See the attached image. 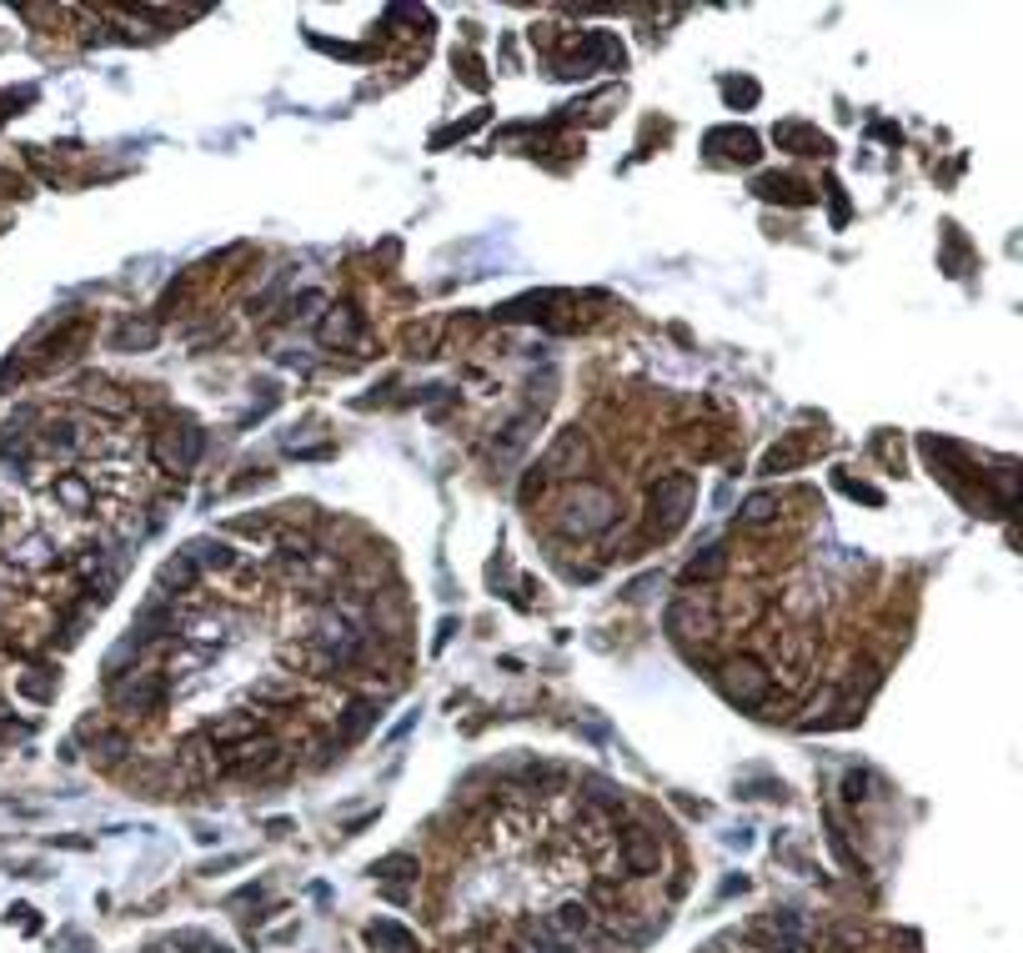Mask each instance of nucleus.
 <instances>
[{"instance_id": "obj_1", "label": "nucleus", "mask_w": 1023, "mask_h": 953, "mask_svg": "<svg viewBox=\"0 0 1023 953\" xmlns=\"http://www.w3.org/2000/svg\"><path fill=\"white\" fill-rule=\"evenodd\" d=\"M622 522V512H617V497L602 487V482H567L562 487V497H557V527H562V537H577V542H587V537H602L607 527H617Z\"/></svg>"}, {"instance_id": "obj_2", "label": "nucleus", "mask_w": 1023, "mask_h": 953, "mask_svg": "<svg viewBox=\"0 0 1023 953\" xmlns=\"http://www.w3.org/2000/svg\"><path fill=\"white\" fill-rule=\"evenodd\" d=\"M693 497H698V487H693V477L688 472H667V477H657L652 487H647V507H652V537H672L682 522H688V512H693Z\"/></svg>"}, {"instance_id": "obj_3", "label": "nucleus", "mask_w": 1023, "mask_h": 953, "mask_svg": "<svg viewBox=\"0 0 1023 953\" xmlns=\"http://www.w3.org/2000/svg\"><path fill=\"white\" fill-rule=\"evenodd\" d=\"M718 688H723L728 703L758 708V703L768 698V688H773V668H768L758 653H733V658L718 668Z\"/></svg>"}, {"instance_id": "obj_4", "label": "nucleus", "mask_w": 1023, "mask_h": 953, "mask_svg": "<svg viewBox=\"0 0 1023 953\" xmlns=\"http://www.w3.org/2000/svg\"><path fill=\"white\" fill-rule=\"evenodd\" d=\"M201 452H206V432L191 422V417H171V427H161L156 432V462L171 472V477H186L196 462H201Z\"/></svg>"}, {"instance_id": "obj_5", "label": "nucleus", "mask_w": 1023, "mask_h": 953, "mask_svg": "<svg viewBox=\"0 0 1023 953\" xmlns=\"http://www.w3.org/2000/svg\"><path fill=\"white\" fill-rule=\"evenodd\" d=\"M166 693H171V683H166V673H156V668H131V673H121V678L111 683L116 713H131V718L156 713V708L166 703Z\"/></svg>"}, {"instance_id": "obj_6", "label": "nucleus", "mask_w": 1023, "mask_h": 953, "mask_svg": "<svg viewBox=\"0 0 1023 953\" xmlns=\"http://www.w3.org/2000/svg\"><path fill=\"white\" fill-rule=\"evenodd\" d=\"M808 933H813V923H808V913H793V908H778V913H768V918H753L748 923V943H758L763 953H803V943H808Z\"/></svg>"}, {"instance_id": "obj_7", "label": "nucleus", "mask_w": 1023, "mask_h": 953, "mask_svg": "<svg viewBox=\"0 0 1023 953\" xmlns=\"http://www.w3.org/2000/svg\"><path fill=\"white\" fill-rule=\"evenodd\" d=\"M612 848H617L622 878H657L667 868V843L657 833H647V828H622L612 838Z\"/></svg>"}, {"instance_id": "obj_8", "label": "nucleus", "mask_w": 1023, "mask_h": 953, "mask_svg": "<svg viewBox=\"0 0 1023 953\" xmlns=\"http://www.w3.org/2000/svg\"><path fill=\"white\" fill-rule=\"evenodd\" d=\"M718 627H723L718 602L703 597V592H688L682 602L667 607V632L677 643H708V638H718Z\"/></svg>"}, {"instance_id": "obj_9", "label": "nucleus", "mask_w": 1023, "mask_h": 953, "mask_svg": "<svg viewBox=\"0 0 1023 953\" xmlns=\"http://www.w3.org/2000/svg\"><path fill=\"white\" fill-rule=\"evenodd\" d=\"M542 467H547V477L582 482V472L592 467V437H587L582 427L557 432V437H552V447H547V457H542Z\"/></svg>"}, {"instance_id": "obj_10", "label": "nucleus", "mask_w": 1023, "mask_h": 953, "mask_svg": "<svg viewBox=\"0 0 1023 953\" xmlns=\"http://www.w3.org/2000/svg\"><path fill=\"white\" fill-rule=\"evenodd\" d=\"M91 337V316H71L66 327H56L46 342H41V357H36V372H61Z\"/></svg>"}, {"instance_id": "obj_11", "label": "nucleus", "mask_w": 1023, "mask_h": 953, "mask_svg": "<svg viewBox=\"0 0 1023 953\" xmlns=\"http://www.w3.org/2000/svg\"><path fill=\"white\" fill-rule=\"evenodd\" d=\"M321 347H362V311L352 301H341L321 316Z\"/></svg>"}, {"instance_id": "obj_12", "label": "nucleus", "mask_w": 1023, "mask_h": 953, "mask_svg": "<svg viewBox=\"0 0 1023 953\" xmlns=\"http://www.w3.org/2000/svg\"><path fill=\"white\" fill-rule=\"evenodd\" d=\"M201 582V567H196V557L191 552H171L166 562H161V572H156V592L171 602V597H181V592H191Z\"/></svg>"}, {"instance_id": "obj_13", "label": "nucleus", "mask_w": 1023, "mask_h": 953, "mask_svg": "<svg viewBox=\"0 0 1023 953\" xmlns=\"http://www.w3.org/2000/svg\"><path fill=\"white\" fill-rule=\"evenodd\" d=\"M753 191H758V201H773V206H808V201H813V191H808L803 181L783 176V171H763V176L753 181Z\"/></svg>"}, {"instance_id": "obj_14", "label": "nucleus", "mask_w": 1023, "mask_h": 953, "mask_svg": "<svg viewBox=\"0 0 1023 953\" xmlns=\"http://www.w3.org/2000/svg\"><path fill=\"white\" fill-rule=\"evenodd\" d=\"M808 457H813V442H808L803 432H788V437H778V442L763 452V472H768V477H778V472L803 467Z\"/></svg>"}, {"instance_id": "obj_15", "label": "nucleus", "mask_w": 1023, "mask_h": 953, "mask_svg": "<svg viewBox=\"0 0 1023 953\" xmlns=\"http://www.w3.org/2000/svg\"><path fill=\"white\" fill-rule=\"evenodd\" d=\"M547 306H567V296H557V291H527V296L497 306V322H547Z\"/></svg>"}, {"instance_id": "obj_16", "label": "nucleus", "mask_w": 1023, "mask_h": 953, "mask_svg": "<svg viewBox=\"0 0 1023 953\" xmlns=\"http://www.w3.org/2000/svg\"><path fill=\"white\" fill-rule=\"evenodd\" d=\"M116 352H151L161 342V316H131V322H121L111 332Z\"/></svg>"}, {"instance_id": "obj_17", "label": "nucleus", "mask_w": 1023, "mask_h": 953, "mask_svg": "<svg viewBox=\"0 0 1023 953\" xmlns=\"http://www.w3.org/2000/svg\"><path fill=\"white\" fill-rule=\"evenodd\" d=\"M372 728H377V698H352L347 708H341V718H336V738L341 743H357Z\"/></svg>"}, {"instance_id": "obj_18", "label": "nucleus", "mask_w": 1023, "mask_h": 953, "mask_svg": "<svg viewBox=\"0 0 1023 953\" xmlns=\"http://www.w3.org/2000/svg\"><path fill=\"white\" fill-rule=\"evenodd\" d=\"M547 928H552L557 938H582V933H592V908H587L582 898H562V903L552 908Z\"/></svg>"}, {"instance_id": "obj_19", "label": "nucleus", "mask_w": 1023, "mask_h": 953, "mask_svg": "<svg viewBox=\"0 0 1023 953\" xmlns=\"http://www.w3.org/2000/svg\"><path fill=\"white\" fill-rule=\"evenodd\" d=\"M728 572V547H718V542H708L688 567H682V587H703V582H718Z\"/></svg>"}, {"instance_id": "obj_20", "label": "nucleus", "mask_w": 1023, "mask_h": 953, "mask_svg": "<svg viewBox=\"0 0 1023 953\" xmlns=\"http://www.w3.org/2000/svg\"><path fill=\"white\" fill-rule=\"evenodd\" d=\"M773 141H778V146H798V151L808 146V156H828V151H833L828 136L813 131V126H803V121H778V126H773Z\"/></svg>"}, {"instance_id": "obj_21", "label": "nucleus", "mask_w": 1023, "mask_h": 953, "mask_svg": "<svg viewBox=\"0 0 1023 953\" xmlns=\"http://www.w3.org/2000/svg\"><path fill=\"white\" fill-rule=\"evenodd\" d=\"M708 146H728V156H733V161H743V166H748V161H758V151H763V141H758L748 126H723V131H713V136H708Z\"/></svg>"}, {"instance_id": "obj_22", "label": "nucleus", "mask_w": 1023, "mask_h": 953, "mask_svg": "<svg viewBox=\"0 0 1023 953\" xmlns=\"http://www.w3.org/2000/svg\"><path fill=\"white\" fill-rule=\"evenodd\" d=\"M778 512H783V497H778V492H753V497L743 502V512H738V527H773Z\"/></svg>"}, {"instance_id": "obj_23", "label": "nucleus", "mask_w": 1023, "mask_h": 953, "mask_svg": "<svg viewBox=\"0 0 1023 953\" xmlns=\"http://www.w3.org/2000/svg\"><path fill=\"white\" fill-rule=\"evenodd\" d=\"M181 552H191V557H196V567H216V572L236 567V552H231L221 537H196V542H186Z\"/></svg>"}, {"instance_id": "obj_24", "label": "nucleus", "mask_w": 1023, "mask_h": 953, "mask_svg": "<svg viewBox=\"0 0 1023 953\" xmlns=\"http://www.w3.org/2000/svg\"><path fill=\"white\" fill-rule=\"evenodd\" d=\"M367 943L387 948V953H417V938L402 928V923H372L367 928Z\"/></svg>"}, {"instance_id": "obj_25", "label": "nucleus", "mask_w": 1023, "mask_h": 953, "mask_svg": "<svg viewBox=\"0 0 1023 953\" xmlns=\"http://www.w3.org/2000/svg\"><path fill=\"white\" fill-rule=\"evenodd\" d=\"M682 442H688L693 462H713L723 452V427H693V432H682Z\"/></svg>"}, {"instance_id": "obj_26", "label": "nucleus", "mask_w": 1023, "mask_h": 953, "mask_svg": "<svg viewBox=\"0 0 1023 953\" xmlns=\"http://www.w3.org/2000/svg\"><path fill=\"white\" fill-rule=\"evenodd\" d=\"M372 873H377L382 883H392V878H402V883H417V878H422V863H417L412 853H392V858L372 863Z\"/></svg>"}, {"instance_id": "obj_27", "label": "nucleus", "mask_w": 1023, "mask_h": 953, "mask_svg": "<svg viewBox=\"0 0 1023 953\" xmlns=\"http://www.w3.org/2000/svg\"><path fill=\"white\" fill-rule=\"evenodd\" d=\"M86 387H91V392H86V407H96V412H126V407H131L126 392H116V387L101 382V377H91Z\"/></svg>"}, {"instance_id": "obj_28", "label": "nucleus", "mask_w": 1023, "mask_h": 953, "mask_svg": "<svg viewBox=\"0 0 1023 953\" xmlns=\"http://www.w3.org/2000/svg\"><path fill=\"white\" fill-rule=\"evenodd\" d=\"M6 557H11L16 567H46V562H51V542H46V537H26V542L11 547Z\"/></svg>"}, {"instance_id": "obj_29", "label": "nucleus", "mask_w": 1023, "mask_h": 953, "mask_svg": "<svg viewBox=\"0 0 1023 953\" xmlns=\"http://www.w3.org/2000/svg\"><path fill=\"white\" fill-rule=\"evenodd\" d=\"M432 342H437V327H427V322H412V327L402 332L407 357H432Z\"/></svg>"}, {"instance_id": "obj_30", "label": "nucleus", "mask_w": 1023, "mask_h": 953, "mask_svg": "<svg viewBox=\"0 0 1023 953\" xmlns=\"http://www.w3.org/2000/svg\"><path fill=\"white\" fill-rule=\"evenodd\" d=\"M21 693H26V698H41V703H51V698H56V673H51V668H36V673H26V678H21Z\"/></svg>"}, {"instance_id": "obj_31", "label": "nucleus", "mask_w": 1023, "mask_h": 953, "mask_svg": "<svg viewBox=\"0 0 1023 953\" xmlns=\"http://www.w3.org/2000/svg\"><path fill=\"white\" fill-rule=\"evenodd\" d=\"M56 497H61V502H66V507H76V512H81V507H86V502H91V487H86V482H81V477H76V472H66V477H61V482H56Z\"/></svg>"}, {"instance_id": "obj_32", "label": "nucleus", "mask_w": 1023, "mask_h": 953, "mask_svg": "<svg viewBox=\"0 0 1023 953\" xmlns=\"http://www.w3.org/2000/svg\"><path fill=\"white\" fill-rule=\"evenodd\" d=\"M843 803H868V788H873V773H863V768H853V773H843Z\"/></svg>"}, {"instance_id": "obj_33", "label": "nucleus", "mask_w": 1023, "mask_h": 953, "mask_svg": "<svg viewBox=\"0 0 1023 953\" xmlns=\"http://www.w3.org/2000/svg\"><path fill=\"white\" fill-rule=\"evenodd\" d=\"M833 482H838V492H848V497H858V502H868V507H878V502H883V492H878V487H868V482H858V477H848V472H838Z\"/></svg>"}, {"instance_id": "obj_34", "label": "nucleus", "mask_w": 1023, "mask_h": 953, "mask_svg": "<svg viewBox=\"0 0 1023 953\" xmlns=\"http://www.w3.org/2000/svg\"><path fill=\"white\" fill-rule=\"evenodd\" d=\"M723 96H728L733 106H753V101H758V86H753L748 76H728V81H723Z\"/></svg>"}, {"instance_id": "obj_35", "label": "nucleus", "mask_w": 1023, "mask_h": 953, "mask_svg": "<svg viewBox=\"0 0 1023 953\" xmlns=\"http://www.w3.org/2000/svg\"><path fill=\"white\" fill-rule=\"evenodd\" d=\"M266 527H271L266 512H246V517H231V522H226V532H236V537H261Z\"/></svg>"}, {"instance_id": "obj_36", "label": "nucleus", "mask_w": 1023, "mask_h": 953, "mask_svg": "<svg viewBox=\"0 0 1023 953\" xmlns=\"http://www.w3.org/2000/svg\"><path fill=\"white\" fill-rule=\"evenodd\" d=\"M547 482H552V477H547V467L537 462V467L527 472V482H522V492H517V497H522V502H537V497L547 492Z\"/></svg>"}, {"instance_id": "obj_37", "label": "nucleus", "mask_w": 1023, "mask_h": 953, "mask_svg": "<svg viewBox=\"0 0 1023 953\" xmlns=\"http://www.w3.org/2000/svg\"><path fill=\"white\" fill-rule=\"evenodd\" d=\"M482 116H487V111H482ZM482 116H467V121H457V126L437 131V141H432V146H452V141H462L467 131H477V126H482Z\"/></svg>"}, {"instance_id": "obj_38", "label": "nucleus", "mask_w": 1023, "mask_h": 953, "mask_svg": "<svg viewBox=\"0 0 1023 953\" xmlns=\"http://www.w3.org/2000/svg\"><path fill=\"white\" fill-rule=\"evenodd\" d=\"M316 306H326V296H321V291H301V296L291 301V316H301V322H306V316H316Z\"/></svg>"}, {"instance_id": "obj_39", "label": "nucleus", "mask_w": 1023, "mask_h": 953, "mask_svg": "<svg viewBox=\"0 0 1023 953\" xmlns=\"http://www.w3.org/2000/svg\"><path fill=\"white\" fill-rule=\"evenodd\" d=\"M457 66H462V81H467V86H487V71H477V56H472V51H457Z\"/></svg>"}, {"instance_id": "obj_40", "label": "nucleus", "mask_w": 1023, "mask_h": 953, "mask_svg": "<svg viewBox=\"0 0 1023 953\" xmlns=\"http://www.w3.org/2000/svg\"><path fill=\"white\" fill-rule=\"evenodd\" d=\"M266 482H271V472H251V477H236L231 492H256V487H266Z\"/></svg>"}, {"instance_id": "obj_41", "label": "nucleus", "mask_w": 1023, "mask_h": 953, "mask_svg": "<svg viewBox=\"0 0 1023 953\" xmlns=\"http://www.w3.org/2000/svg\"><path fill=\"white\" fill-rule=\"evenodd\" d=\"M0 196H26V181L11 176V171H0Z\"/></svg>"}, {"instance_id": "obj_42", "label": "nucleus", "mask_w": 1023, "mask_h": 953, "mask_svg": "<svg viewBox=\"0 0 1023 953\" xmlns=\"http://www.w3.org/2000/svg\"><path fill=\"white\" fill-rule=\"evenodd\" d=\"M146 953H166V948H146Z\"/></svg>"}]
</instances>
